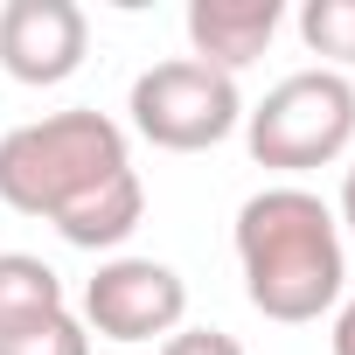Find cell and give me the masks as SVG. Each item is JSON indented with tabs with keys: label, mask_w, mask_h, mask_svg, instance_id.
Masks as SVG:
<instances>
[{
	"label": "cell",
	"mask_w": 355,
	"mask_h": 355,
	"mask_svg": "<svg viewBox=\"0 0 355 355\" xmlns=\"http://www.w3.org/2000/svg\"><path fill=\"white\" fill-rule=\"evenodd\" d=\"M0 202L56 223V237L77 251H119L146 216L125 125L91 105L15 125L0 139Z\"/></svg>",
	"instance_id": "6da1fadb"
},
{
	"label": "cell",
	"mask_w": 355,
	"mask_h": 355,
	"mask_svg": "<svg viewBox=\"0 0 355 355\" xmlns=\"http://www.w3.org/2000/svg\"><path fill=\"white\" fill-rule=\"evenodd\" d=\"M237 272H244V300L279 327H306L334 313L348 279L334 209L300 182L258 189L237 209Z\"/></svg>",
	"instance_id": "7a4b0ae2"
},
{
	"label": "cell",
	"mask_w": 355,
	"mask_h": 355,
	"mask_svg": "<svg viewBox=\"0 0 355 355\" xmlns=\"http://www.w3.org/2000/svg\"><path fill=\"white\" fill-rule=\"evenodd\" d=\"M355 139V84L341 70H293L244 112V146L272 174H306L341 160Z\"/></svg>",
	"instance_id": "3957f363"
},
{
	"label": "cell",
	"mask_w": 355,
	"mask_h": 355,
	"mask_svg": "<svg viewBox=\"0 0 355 355\" xmlns=\"http://www.w3.org/2000/svg\"><path fill=\"white\" fill-rule=\"evenodd\" d=\"M132 132L160 153H202V146H223L237 125H244V91L237 77L196 63V56H174V63H153L132 77Z\"/></svg>",
	"instance_id": "277c9868"
},
{
	"label": "cell",
	"mask_w": 355,
	"mask_h": 355,
	"mask_svg": "<svg viewBox=\"0 0 355 355\" xmlns=\"http://www.w3.org/2000/svg\"><path fill=\"white\" fill-rule=\"evenodd\" d=\"M84 334L139 348V341H167L174 327H189V279L160 265V258H105L84 286Z\"/></svg>",
	"instance_id": "5b68a950"
},
{
	"label": "cell",
	"mask_w": 355,
	"mask_h": 355,
	"mask_svg": "<svg viewBox=\"0 0 355 355\" xmlns=\"http://www.w3.org/2000/svg\"><path fill=\"white\" fill-rule=\"evenodd\" d=\"M91 56V15L77 0H8L0 8V70L28 91L70 84Z\"/></svg>",
	"instance_id": "8992f818"
},
{
	"label": "cell",
	"mask_w": 355,
	"mask_h": 355,
	"mask_svg": "<svg viewBox=\"0 0 355 355\" xmlns=\"http://www.w3.org/2000/svg\"><path fill=\"white\" fill-rule=\"evenodd\" d=\"M279 21H286L279 0H189V56L237 77L272 49Z\"/></svg>",
	"instance_id": "52a82bcc"
},
{
	"label": "cell",
	"mask_w": 355,
	"mask_h": 355,
	"mask_svg": "<svg viewBox=\"0 0 355 355\" xmlns=\"http://www.w3.org/2000/svg\"><path fill=\"white\" fill-rule=\"evenodd\" d=\"M63 306H70V293H63L56 265H42L35 251H0V334H21Z\"/></svg>",
	"instance_id": "ba28073f"
},
{
	"label": "cell",
	"mask_w": 355,
	"mask_h": 355,
	"mask_svg": "<svg viewBox=\"0 0 355 355\" xmlns=\"http://www.w3.org/2000/svg\"><path fill=\"white\" fill-rule=\"evenodd\" d=\"M300 42L327 56L320 70H355V0H306L300 8Z\"/></svg>",
	"instance_id": "9c48e42d"
},
{
	"label": "cell",
	"mask_w": 355,
	"mask_h": 355,
	"mask_svg": "<svg viewBox=\"0 0 355 355\" xmlns=\"http://www.w3.org/2000/svg\"><path fill=\"white\" fill-rule=\"evenodd\" d=\"M0 355H91V334H84V320L63 306V313H49V320H35V327H21V334H0Z\"/></svg>",
	"instance_id": "30bf717a"
},
{
	"label": "cell",
	"mask_w": 355,
	"mask_h": 355,
	"mask_svg": "<svg viewBox=\"0 0 355 355\" xmlns=\"http://www.w3.org/2000/svg\"><path fill=\"white\" fill-rule=\"evenodd\" d=\"M160 355H244V341L223 334V327H174L160 341Z\"/></svg>",
	"instance_id": "8fae6325"
},
{
	"label": "cell",
	"mask_w": 355,
	"mask_h": 355,
	"mask_svg": "<svg viewBox=\"0 0 355 355\" xmlns=\"http://www.w3.org/2000/svg\"><path fill=\"white\" fill-rule=\"evenodd\" d=\"M334 355H355V300L334 306Z\"/></svg>",
	"instance_id": "7c38bea8"
},
{
	"label": "cell",
	"mask_w": 355,
	"mask_h": 355,
	"mask_svg": "<svg viewBox=\"0 0 355 355\" xmlns=\"http://www.w3.org/2000/svg\"><path fill=\"white\" fill-rule=\"evenodd\" d=\"M334 223H341V230H355V160H348V174H341V202H334Z\"/></svg>",
	"instance_id": "4fadbf2b"
}]
</instances>
